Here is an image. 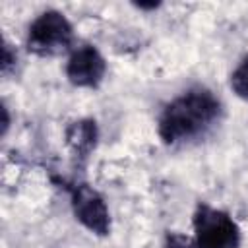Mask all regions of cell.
I'll use <instances>...</instances> for the list:
<instances>
[{
	"mask_svg": "<svg viewBox=\"0 0 248 248\" xmlns=\"http://www.w3.org/2000/svg\"><path fill=\"white\" fill-rule=\"evenodd\" d=\"M223 105L213 91L190 87L170 99L159 114L157 130L167 145H184L205 138L219 122Z\"/></svg>",
	"mask_w": 248,
	"mask_h": 248,
	"instance_id": "1",
	"label": "cell"
},
{
	"mask_svg": "<svg viewBox=\"0 0 248 248\" xmlns=\"http://www.w3.org/2000/svg\"><path fill=\"white\" fill-rule=\"evenodd\" d=\"M194 246L196 248H240V229L223 209L200 203L194 211Z\"/></svg>",
	"mask_w": 248,
	"mask_h": 248,
	"instance_id": "2",
	"label": "cell"
},
{
	"mask_svg": "<svg viewBox=\"0 0 248 248\" xmlns=\"http://www.w3.org/2000/svg\"><path fill=\"white\" fill-rule=\"evenodd\" d=\"M74 41L72 23L64 14L48 10L37 16L27 31V48L41 56H52L70 50Z\"/></svg>",
	"mask_w": 248,
	"mask_h": 248,
	"instance_id": "3",
	"label": "cell"
},
{
	"mask_svg": "<svg viewBox=\"0 0 248 248\" xmlns=\"http://www.w3.org/2000/svg\"><path fill=\"white\" fill-rule=\"evenodd\" d=\"M105 70V58L93 45L76 46L66 64V76L78 87H97L103 81Z\"/></svg>",
	"mask_w": 248,
	"mask_h": 248,
	"instance_id": "4",
	"label": "cell"
},
{
	"mask_svg": "<svg viewBox=\"0 0 248 248\" xmlns=\"http://www.w3.org/2000/svg\"><path fill=\"white\" fill-rule=\"evenodd\" d=\"M72 205L76 219H79L89 231L97 234H107L110 229L108 209L105 200L87 184H78L72 190Z\"/></svg>",
	"mask_w": 248,
	"mask_h": 248,
	"instance_id": "5",
	"label": "cell"
},
{
	"mask_svg": "<svg viewBox=\"0 0 248 248\" xmlns=\"http://www.w3.org/2000/svg\"><path fill=\"white\" fill-rule=\"evenodd\" d=\"M97 140V128L91 120L74 122L68 130V143L74 147L76 153H89Z\"/></svg>",
	"mask_w": 248,
	"mask_h": 248,
	"instance_id": "6",
	"label": "cell"
},
{
	"mask_svg": "<svg viewBox=\"0 0 248 248\" xmlns=\"http://www.w3.org/2000/svg\"><path fill=\"white\" fill-rule=\"evenodd\" d=\"M231 87L238 97L248 101V56H244V60L231 74Z\"/></svg>",
	"mask_w": 248,
	"mask_h": 248,
	"instance_id": "7",
	"label": "cell"
},
{
	"mask_svg": "<svg viewBox=\"0 0 248 248\" xmlns=\"http://www.w3.org/2000/svg\"><path fill=\"white\" fill-rule=\"evenodd\" d=\"M163 248H196V246H194L192 238H188L180 232H169Z\"/></svg>",
	"mask_w": 248,
	"mask_h": 248,
	"instance_id": "8",
	"label": "cell"
}]
</instances>
